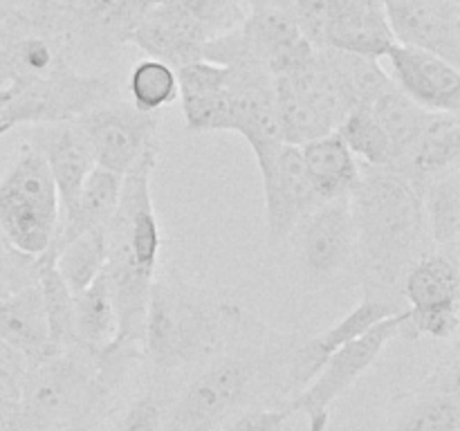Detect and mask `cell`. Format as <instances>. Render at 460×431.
Instances as JSON below:
<instances>
[{"instance_id": "obj_6", "label": "cell", "mask_w": 460, "mask_h": 431, "mask_svg": "<svg viewBox=\"0 0 460 431\" xmlns=\"http://www.w3.org/2000/svg\"><path fill=\"white\" fill-rule=\"evenodd\" d=\"M61 220V200L39 151L22 144L12 169L0 180V229L16 250L43 256Z\"/></svg>"}, {"instance_id": "obj_12", "label": "cell", "mask_w": 460, "mask_h": 431, "mask_svg": "<svg viewBox=\"0 0 460 431\" xmlns=\"http://www.w3.org/2000/svg\"><path fill=\"white\" fill-rule=\"evenodd\" d=\"M207 40H211L209 30L180 0H160L148 7L126 36V43L175 70L200 61Z\"/></svg>"}, {"instance_id": "obj_39", "label": "cell", "mask_w": 460, "mask_h": 431, "mask_svg": "<svg viewBox=\"0 0 460 431\" xmlns=\"http://www.w3.org/2000/svg\"><path fill=\"white\" fill-rule=\"evenodd\" d=\"M13 81V66L9 52L4 48H0V85H9Z\"/></svg>"}, {"instance_id": "obj_4", "label": "cell", "mask_w": 460, "mask_h": 431, "mask_svg": "<svg viewBox=\"0 0 460 431\" xmlns=\"http://www.w3.org/2000/svg\"><path fill=\"white\" fill-rule=\"evenodd\" d=\"M139 353L108 348L94 355L67 346L30 362L21 391L25 431H63L76 422L99 425Z\"/></svg>"}, {"instance_id": "obj_15", "label": "cell", "mask_w": 460, "mask_h": 431, "mask_svg": "<svg viewBox=\"0 0 460 431\" xmlns=\"http://www.w3.org/2000/svg\"><path fill=\"white\" fill-rule=\"evenodd\" d=\"M301 224V251L313 278H332L355 259L358 232L350 196L322 202Z\"/></svg>"}, {"instance_id": "obj_32", "label": "cell", "mask_w": 460, "mask_h": 431, "mask_svg": "<svg viewBox=\"0 0 460 431\" xmlns=\"http://www.w3.org/2000/svg\"><path fill=\"white\" fill-rule=\"evenodd\" d=\"M341 137V142L350 148L358 160H362L364 166H376V169H386L391 162V144L385 130L371 115V108H358L350 110L344 117L335 130Z\"/></svg>"}, {"instance_id": "obj_1", "label": "cell", "mask_w": 460, "mask_h": 431, "mask_svg": "<svg viewBox=\"0 0 460 431\" xmlns=\"http://www.w3.org/2000/svg\"><path fill=\"white\" fill-rule=\"evenodd\" d=\"M304 341L247 317L238 335L162 411L160 431H220L236 413L263 407V395L272 407H283L310 380Z\"/></svg>"}, {"instance_id": "obj_30", "label": "cell", "mask_w": 460, "mask_h": 431, "mask_svg": "<svg viewBox=\"0 0 460 431\" xmlns=\"http://www.w3.org/2000/svg\"><path fill=\"white\" fill-rule=\"evenodd\" d=\"M371 115L376 117L380 128L385 130V135L389 137L391 151H394L391 160H394L402 148H407L409 144L416 139V135L420 133L422 126L427 124L431 112L425 110L422 106H418L416 101H411V99H409L407 94L400 92L395 85H391L386 92H382L380 97L373 101Z\"/></svg>"}, {"instance_id": "obj_9", "label": "cell", "mask_w": 460, "mask_h": 431, "mask_svg": "<svg viewBox=\"0 0 460 431\" xmlns=\"http://www.w3.org/2000/svg\"><path fill=\"white\" fill-rule=\"evenodd\" d=\"M407 301V323L402 335L409 339H452L460 323V269L456 251L429 250L402 283Z\"/></svg>"}, {"instance_id": "obj_16", "label": "cell", "mask_w": 460, "mask_h": 431, "mask_svg": "<svg viewBox=\"0 0 460 431\" xmlns=\"http://www.w3.org/2000/svg\"><path fill=\"white\" fill-rule=\"evenodd\" d=\"M460 160V119L452 112H431L427 124L407 148L386 166L418 191L438 175L456 169Z\"/></svg>"}, {"instance_id": "obj_31", "label": "cell", "mask_w": 460, "mask_h": 431, "mask_svg": "<svg viewBox=\"0 0 460 431\" xmlns=\"http://www.w3.org/2000/svg\"><path fill=\"white\" fill-rule=\"evenodd\" d=\"M130 103L142 112H162L178 99L175 67L157 58H142L128 75Z\"/></svg>"}, {"instance_id": "obj_25", "label": "cell", "mask_w": 460, "mask_h": 431, "mask_svg": "<svg viewBox=\"0 0 460 431\" xmlns=\"http://www.w3.org/2000/svg\"><path fill=\"white\" fill-rule=\"evenodd\" d=\"M400 312L398 305L389 303V301L376 299V296H367L359 301V305H355L346 317H341L335 326H331L328 330H323L317 337H305L304 341V362L305 368L310 373V380H313L314 373L319 371L326 357L331 353H335L340 346L349 344V341L359 339L364 332L371 330L376 323H380L382 319L391 317V314Z\"/></svg>"}, {"instance_id": "obj_41", "label": "cell", "mask_w": 460, "mask_h": 431, "mask_svg": "<svg viewBox=\"0 0 460 431\" xmlns=\"http://www.w3.org/2000/svg\"><path fill=\"white\" fill-rule=\"evenodd\" d=\"M94 427L97 425H93V422H76V425L67 427V429H63V431H93Z\"/></svg>"}, {"instance_id": "obj_10", "label": "cell", "mask_w": 460, "mask_h": 431, "mask_svg": "<svg viewBox=\"0 0 460 431\" xmlns=\"http://www.w3.org/2000/svg\"><path fill=\"white\" fill-rule=\"evenodd\" d=\"M84 133L94 164L124 178L148 148L157 146L160 112H142L133 103H99L72 119Z\"/></svg>"}, {"instance_id": "obj_38", "label": "cell", "mask_w": 460, "mask_h": 431, "mask_svg": "<svg viewBox=\"0 0 460 431\" xmlns=\"http://www.w3.org/2000/svg\"><path fill=\"white\" fill-rule=\"evenodd\" d=\"M0 4H4V7L12 9V12L21 13L25 21H31V18L40 16L45 9L54 7V4L45 3V0H0Z\"/></svg>"}, {"instance_id": "obj_21", "label": "cell", "mask_w": 460, "mask_h": 431, "mask_svg": "<svg viewBox=\"0 0 460 431\" xmlns=\"http://www.w3.org/2000/svg\"><path fill=\"white\" fill-rule=\"evenodd\" d=\"M121 180H124L121 175L111 173L102 166H94L88 178H85L75 205L70 209L61 211L57 236H54L49 251H57L58 247H63L72 238L81 236L85 232L106 229L112 214H115L117 202H119Z\"/></svg>"}, {"instance_id": "obj_40", "label": "cell", "mask_w": 460, "mask_h": 431, "mask_svg": "<svg viewBox=\"0 0 460 431\" xmlns=\"http://www.w3.org/2000/svg\"><path fill=\"white\" fill-rule=\"evenodd\" d=\"M45 3L54 4L58 9H81L85 4H90V0H45Z\"/></svg>"}, {"instance_id": "obj_37", "label": "cell", "mask_w": 460, "mask_h": 431, "mask_svg": "<svg viewBox=\"0 0 460 431\" xmlns=\"http://www.w3.org/2000/svg\"><path fill=\"white\" fill-rule=\"evenodd\" d=\"M0 431H25L22 409L18 400H9L0 395Z\"/></svg>"}, {"instance_id": "obj_20", "label": "cell", "mask_w": 460, "mask_h": 431, "mask_svg": "<svg viewBox=\"0 0 460 431\" xmlns=\"http://www.w3.org/2000/svg\"><path fill=\"white\" fill-rule=\"evenodd\" d=\"M175 75H178V99L182 103L187 128L191 133L229 130L232 112H229L227 67L200 58L178 67Z\"/></svg>"}, {"instance_id": "obj_13", "label": "cell", "mask_w": 460, "mask_h": 431, "mask_svg": "<svg viewBox=\"0 0 460 431\" xmlns=\"http://www.w3.org/2000/svg\"><path fill=\"white\" fill-rule=\"evenodd\" d=\"M395 43L460 63V0H382Z\"/></svg>"}, {"instance_id": "obj_8", "label": "cell", "mask_w": 460, "mask_h": 431, "mask_svg": "<svg viewBox=\"0 0 460 431\" xmlns=\"http://www.w3.org/2000/svg\"><path fill=\"white\" fill-rule=\"evenodd\" d=\"M407 323V310L382 319L380 323L364 332L359 339L340 346L326 357L313 380L299 391L286 407L292 413H305L308 431H326L331 420V407L377 362L382 350L402 335Z\"/></svg>"}, {"instance_id": "obj_22", "label": "cell", "mask_w": 460, "mask_h": 431, "mask_svg": "<svg viewBox=\"0 0 460 431\" xmlns=\"http://www.w3.org/2000/svg\"><path fill=\"white\" fill-rule=\"evenodd\" d=\"M0 341L16 348L30 362L57 353L49 341L39 283L0 299Z\"/></svg>"}, {"instance_id": "obj_36", "label": "cell", "mask_w": 460, "mask_h": 431, "mask_svg": "<svg viewBox=\"0 0 460 431\" xmlns=\"http://www.w3.org/2000/svg\"><path fill=\"white\" fill-rule=\"evenodd\" d=\"M162 404L155 395L146 393L126 409L124 418L112 431H160Z\"/></svg>"}, {"instance_id": "obj_2", "label": "cell", "mask_w": 460, "mask_h": 431, "mask_svg": "<svg viewBox=\"0 0 460 431\" xmlns=\"http://www.w3.org/2000/svg\"><path fill=\"white\" fill-rule=\"evenodd\" d=\"M350 207L364 295L404 310V277L431 250L420 196L394 171L362 164Z\"/></svg>"}, {"instance_id": "obj_11", "label": "cell", "mask_w": 460, "mask_h": 431, "mask_svg": "<svg viewBox=\"0 0 460 431\" xmlns=\"http://www.w3.org/2000/svg\"><path fill=\"white\" fill-rule=\"evenodd\" d=\"M256 166L263 182L268 241L279 245L322 205V200L305 175L299 146L283 144L277 153L256 162Z\"/></svg>"}, {"instance_id": "obj_24", "label": "cell", "mask_w": 460, "mask_h": 431, "mask_svg": "<svg viewBox=\"0 0 460 431\" xmlns=\"http://www.w3.org/2000/svg\"><path fill=\"white\" fill-rule=\"evenodd\" d=\"M317 54L331 79L335 81L349 110L371 108L373 101L394 85L377 58L331 48L317 49Z\"/></svg>"}, {"instance_id": "obj_35", "label": "cell", "mask_w": 460, "mask_h": 431, "mask_svg": "<svg viewBox=\"0 0 460 431\" xmlns=\"http://www.w3.org/2000/svg\"><path fill=\"white\" fill-rule=\"evenodd\" d=\"M30 359L9 344L0 341V395L9 400H21Z\"/></svg>"}, {"instance_id": "obj_29", "label": "cell", "mask_w": 460, "mask_h": 431, "mask_svg": "<svg viewBox=\"0 0 460 431\" xmlns=\"http://www.w3.org/2000/svg\"><path fill=\"white\" fill-rule=\"evenodd\" d=\"M52 254L66 286L72 295H79L106 268V229L81 233Z\"/></svg>"}, {"instance_id": "obj_27", "label": "cell", "mask_w": 460, "mask_h": 431, "mask_svg": "<svg viewBox=\"0 0 460 431\" xmlns=\"http://www.w3.org/2000/svg\"><path fill=\"white\" fill-rule=\"evenodd\" d=\"M117 337V312L103 272L75 295V344L102 355Z\"/></svg>"}, {"instance_id": "obj_14", "label": "cell", "mask_w": 460, "mask_h": 431, "mask_svg": "<svg viewBox=\"0 0 460 431\" xmlns=\"http://www.w3.org/2000/svg\"><path fill=\"white\" fill-rule=\"evenodd\" d=\"M382 58L389 61V79L402 94L429 112L460 110V67L425 49L394 43Z\"/></svg>"}, {"instance_id": "obj_7", "label": "cell", "mask_w": 460, "mask_h": 431, "mask_svg": "<svg viewBox=\"0 0 460 431\" xmlns=\"http://www.w3.org/2000/svg\"><path fill=\"white\" fill-rule=\"evenodd\" d=\"M12 97L0 112V137L16 126L72 121L111 97V81L75 70L61 58L40 76H25L9 84Z\"/></svg>"}, {"instance_id": "obj_3", "label": "cell", "mask_w": 460, "mask_h": 431, "mask_svg": "<svg viewBox=\"0 0 460 431\" xmlns=\"http://www.w3.org/2000/svg\"><path fill=\"white\" fill-rule=\"evenodd\" d=\"M157 146L148 148L121 180L117 209L106 227V277L117 312V337L111 348L133 350L142 357L144 321L153 278L157 277L162 233L153 207L151 178Z\"/></svg>"}, {"instance_id": "obj_17", "label": "cell", "mask_w": 460, "mask_h": 431, "mask_svg": "<svg viewBox=\"0 0 460 431\" xmlns=\"http://www.w3.org/2000/svg\"><path fill=\"white\" fill-rule=\"evenodd\" d=\"M27 144L39 151V155L48 164L57 184L61 211L70 209L85 178L97 166L84 133L76 128L75 121L39 124L27 130Z\"/></svg>"}, {"instance_id": "obj_18", "label": "cell", "mask_w": 460, "mask_h": 431, "mask_svg": "<svg viewBox=\"0 0 460 431\" xmlns=\"http://www.w3.org/2000/svg\"><path fill=\"white\" fill-rule=\"evenodd\" d=\"M458 348L404 400L402 411L386 431H460Z\"/></svg>"}, {"instance_id": "obj_34", "label": "cell", "mask_w": 460, "mask_h": 431, "mask_svg": "<svg viewBox=\"0 0 460 431\" xmlns=\"http://www.w3.org/2000/svg\"><path fill=\"white\" fill-rule=\"evenodd\" d=\"M295 413L283 407H250L236 413L220 431H283Z\"/></svg>"}, {"instance_id": "obj_23", "label": "cell", "mask_w": 460, "mask_h": 431, "mask_svg": "<svg viewBox=\"0 0 460 431\" xmlns=\"http://www.w3.org/2000/svg\"><path fill=\"white\" fill-rule=\"evenodd\" d=\"M305 175L322 202L349 198L358 187L362 164L337 133L322 135L299 146Z\"/></svg>"}, {"instance_id": "obj_28", "label": "cell", "mask_w": 460, "mask_h": 431, "mask_svg": "<svg viewBox=\"0 0 460 431\" xmlns=\"http://www.w3.org/2000/svg\"><path fill=\"white\" fill-rule=\"evenodd\" d=\"M39 290L48 317L49 341L57 350L75 346V295L58 274L52 251L39 256Z\"/></svg>"}, {"instance_id": "obj_5", "label": "cell", "mask_w": 460, "mask_h": 431, "mask_svg": "<svg viewBox=\"0 0 460 431\" xmlns=\"http://www.w3.org/2000/svg\"><path fill=\"white\" fill-rule=\"evenodd\" d=\"M247 317L238 303L216 299L180 274H160L148 296L142 359L162 373L205 364L238 335Z\"/></svg>"}, {"instance_id": "obj_33", "label": "cell", "mask_w": 460, "mask_h": 431, "mask_svg": "<svg viewBox=\"0 0 460 431\" xmlns=\"http://www.w3.org/2000/svg\"><path fill=\"white\" fill-rule=\"evenodd\" d=\"M39 278V259L22 254L0 229V299L34 286Z\"/></svg>"}, {"instance_id": "obj_19", "label": "cell", "mask_w": 460, "mask_h": 431, "mask_svg": "<svg viewBox=\"0 0 460 431\" xmlns=\"http://www.w3.org/2000/svg\"><path fill=\"white\" fill-rule=\"evenodd\" d=\"M394 43L382 0H328L322 48L380 61Z\"/></svg>"}, {"instance_id": "obj_42", "label": "cell", "mask_w": 460, "mask_h": 431, "mask_svg": "<svg viewBox=\"0 0 460 431\" xmlns=\"http://www.w3.org/2000/svg\"><path fill=\"white\" fill-rule=\"evenodd\" d=\"M90 3H94V0H90Z\"/></svg>"}, {"instance_id": "obj_26", "label": "cell", "mask_w": 460, "mask_h": 431, "mask_svg": "<svg viewBox=\"0 0 460 431\" xmlns=\"http://www.w3.org/2000/svg\"><path fill=\"white\" fill-rule=\"evenodd\" d=\"M429 242L436 250L456 251L460 241V166L431 180L420 193Z\"/></svg>"}]
</instances>
